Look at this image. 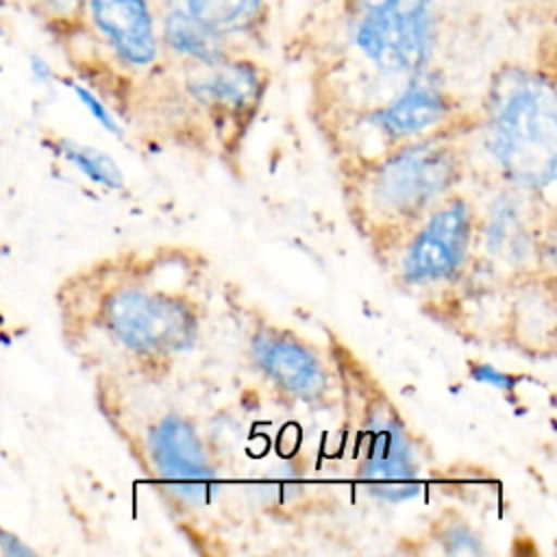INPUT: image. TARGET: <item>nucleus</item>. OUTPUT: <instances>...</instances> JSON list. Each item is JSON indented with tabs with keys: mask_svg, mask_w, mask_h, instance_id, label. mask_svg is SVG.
<instances>
[{
	"mask_svg": "<svg viewBox=\"0 0 557 557\" xmlns=\"http://www.w3.org/2000/svg\"><path fill=\"white\" fill-rule=\"evenodd\" d=\"M485 150L520 187L553 181L557 157V102L553 83L524 70H505L492 85L485 117Z\"/></svg>",
	"mask_w": 557,
	"mask_h": 557,
	"instance_id": "nucleus-1",
	"label": "nucleus"
},
{
	"mask_svg": "<svg viewBox=\"0 0 557 557\" xmlns=\"http://www.w3.org/2000/svg\"><path fill=\"white\" fill-rule=\"evenodd\" d=\"M461 178V157L453 141L424 137L407 141L376 161L357 185L361 218L374 228L416 224L426 211L453 194Z\"/></svg>",
	"mask_w": 557,
	"mask_h": 557,
	"instance_id": "nucleus-2",
	"label": "nucleus"
},
{
	"mask_svg": "<svg viewBox=\"0 0 557 557\" xmlns=\"http://www.w3.org/2000/svg\"><path fill=\"white\" fill-rule=\"evenodd\" d=\"M100 322L117 348L141 361L185 352L200 333L189 296L139 278L122 281L102 296Z\"/></svg>",
	"mask_w": 557,
	"mask_h": 557,
	"instance_id": "nucleus-3",
	"label": "nucleus"
},
{
	"mask_svg": "<svg viewBox=\"0 0 557 557\" xmlns=\"http://www.w3.org/2000/svg\"><path fill=\"white\" fill-rule=\"evenodd\" d=\"M357 392L363 396L361 383ZM370 398L366 400L363 396L357 407V431L361 440L359 476L374 496L398 503L420 490L424 453L418 435L409 431L385 392L374 387Z\"/></svg>",
	"mask_w": 557,
	"mask_h": 557,
	"instance_id": "nucleus-4",
	"label": "nucleus"
},
{
	"mask_svg": "<svg viewBox=\"0 0 557 557\" xmlns=\"http://www.w3.org/2000/svg\"><path fill=\"white\" fill-rule=\"evenodd\" d=\"M476 231L474 207L466 196H446L400 233L394 272L400 283L431 287L453 281L470 259Z\"/></svg>",
	"mask_w": 557,
	"mask_h": 557,
	"instance_id": "nucleus-5",
	"label": "nucleus"
},
{
	"mask_svg": "<svg viewBox=\"0 0 557 557\" xmlns=\"http://www.w3.org/2000/svg\"><path fill=\"white\" fill-rule=\"evenodd\" d=\"M352 39L387 74H418L435 46L433 0H350Z\"/></svg>",
	"mask_w": 557,
	"mask_h": 557,
	"instance_id": "nucleus-6",
	"label": "nucleus"
},
{
	"mask_svg": "<svg viewBox=\"0 0 557 557\" xmlns=\"http://www.w3.org/2000/svg\"><path fill=\"white\" fill-rule=\"evenodd\" d=\"M248 357L261 379L287 400L311 407L329 405L339 383L333 381L331 359L322 357L296 331L259 324L248 337Z\"/></svg>",
	"mask_w": 557,
	"mask_h": 557,
	"instance_id": "nucleus-7",
	"label": "nucleus"
},
{
	"mask_svg": "<svg viewBox=\"0 0 557 557\" xmlns=\"http://www.w3.org/2000/svg\"><path fill=\"white\" fill-rule=\"evenodd\" d=\"M150 468L178 496L202 498L211 481V461L205 444L187 418L165 413L146 431Z\"/></svg>",
	"mask_w": 557,
	"mask_h": 557,
	"instance_id": "nucleus-8",
	"label": "nucleus"
},
{
	"mask_svg": "<svg viewBox=\"0 0 557 557\" xmlns=\"http://www.w3.org/2000/svg\"><path fill=\"white\" fill-rule=\"evenodd\" d=\"M85 11L120 61L146 67L157 59V28L146 0H85Z\"/></svg>",
	"mask_w": 557,
	"mask_h": 557,
	"instance_id": "nucleus-9",
	"label": "nucleus"
},
{
	"mask_svg": "<svg viewBox=\"0 0 557 557\" xmlns=\"http://www.w3.org/2000/svg\"><path fill=\"white\" fill-rule=\"evenodd\" d=\"M448 113L450 102L446 94L435 83L416 76V81L407 85L394 102L379 111L376 124L387 137L411 141L413 137H420L444 124Z\"/></svg>",
	"mask_w": 557,
	"mask_h": 557,
	"instance_id": "nucleus-10",
	"label": "nucleus"
},
{
	"mask_svg": "<svg viewBox=\"0 0 557 557\" xmlns=\"http://www.w3.org/2000/svg\"><path fill=\"white\" fill-rule=\"evenodd\" d=\"M207 72L191 81V91L213 107H246L257 96L259 76L257 70L244 61H215L207 63Z\"/></svg>",
	"mask_w": 557,
	"mask_h": 557,
	"instance_id": "nucleus-11",
	"label": "nucleus"
},
{
	"mask_svg": "<svg viewBox=\"0 0 557 557\" xmlns=\"http://www.w3.org/2000/svg\"><path fill=\"white\" fill-rule=\"evenodd\" d=\"M172 9L187 13L196 22L205 24L213 33L226 37L250 28L263 0H170Z\"/></svg>",
	"mask_w": 557,
	"mask_h": 557,
	"instance_id": "nucleus-12",
	"label": "nucleus"
},
{
	"mask_svg": "<svg viewBox=\"0 0 557 557\" xmlns=\"http://www.w3.org/2000/svg\"><path fill=\"white\" fill-rule=\"evenodd\" d=\"M163 37L172 50L205 65L224 59V37L183 11L170 9L163 22Z\"/></svg>",
	"mask_w": 557,
	"mask_h": 557,
	"instance_id": "nucleus-13",
	"label": "nucleus"
},
{
	"mask_svg": "<svg viewBox=\"0 0 557 557\" xmlns=\"http://www.w3.org/2000/svg\"><path fill=\"white\" fill-rule=\"evenodd\" d=\"M52 150L72 163L78 172H83L89 181L109 187V189H122L124 187V174L120 165L102 150L78 144L70 137H57L52 141Z\"/></svg>",
	"mask_w": 557,
	"mask_h": 557,
	"instance_id": "nucleus-14",
	"label": "nucleus"
},
{
	"mask_svg": "<svg viewBox=\"0 0 557 557\" xmlns=\"http://www.w3.org/2000/svg\"><path fill=\"white\" fill-rule=\"evenodd\" d=\"M440 542L444 544L446 553H468V555H476L483 553L481 540L474 535L472 527L466 522H448L442 533H440Z\"/></svg>",
	"mask_w": 557,
	"mask_h": 557,
	"instance_id": "nucleus-15",
	"label": "nucleus"
},
{
	"mask_svg": "<svg viewBox=\"0 0 557 557\" xmlns=\"http://www.w3.org/2000/svg\"><path fill=\"white\" fill-rule=\"evenodd\" d=\"M67 87L74 91V96L81 100V104L91 113V117L104 128V131H109V133H113V135H120L122 131H120V124L115 122V117H113V113L109 111V107L91 91V89H87L85 85H81V83H76V81H67Z\"/></svg>",
	"mask_w": 557,
	"mask_h": 557,
	"instance_id": "nucleus-16",
	"label": "nucleus"
},
{
	"mask_svg": "<svg viewBox=\"0 0 557 557\" xmlns=\"http://www.w3.org/2000/svg\"><path fill=\"white\" fill-rule=\"evenodd\" d=\"M28 4L50 22H72L85 11V0H28Z\"/></svg>",
	"mask_w": 557,
	"mask_h": 557,
	"instance_id": "nucleus-17",
	"label": "nucleus"
},
{
	"mask_svg": "<svg viewBox=\"0 0 557 557\" xmlns=\"http://www.w3.org/2000/svg\"><path fill=\"white\" fill-rule=\"evenodd\" d=\"M470 376L474 379V381H479V383H490V385H494V387H500V389H507L509 385H511V376L509 374H505V372H498V370H494L492 366H474L472 368V372H470Z\"/></svg>",
	"mask_w": 557,
	"mask_h": 557,
	"instance_id": "nucleus-18",
	"label": "nucleus"
},
{
	"mask_svg": "<svg viewBox=\"0 0 557 557\" xmlns=\"http://www.w3.org/2000/svg\"><path fill=\"white\" fill-rule=\"evenodd\" d=\"M0 553L9 557H26V555H33L35 550L26 542H22L15 533L0 527Z\"/></svg>",
	"mask_w": 557,
	"mask_h": 557,
	"instance_id": "nucleus-19",
	"label": "nucleus"
},
{
	"mask_svg": "<svg viewBox=\"0 0 557 557\" xmlns=\"http://www.w3.org/2000/svg\"><path fill=\"white\" fill-rule=\"evenodd\" d=\"M28 70H30V76L37 81V83H50L54 78V72L50 67V63L41 57V54H30L28 57Z\"/></svg>",
	"mask_w": 557,
	"mask_h": 557,
	"instance_id": "nucleus-20",
	"label": "nucleus"
}]
</instances>
